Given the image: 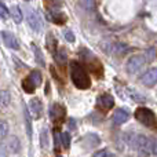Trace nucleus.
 <instances>
[{
  "instance_id": "obj_1",
  "label": "nucleus",
  "mask_w": 157,
  "mask_h": 157,
  "mask_svg": "<svg viewBox=\"0 0 157 157\" xmlns=\"http://www.w3.org/2000/svg\"><path fill=\"white\" fill-rule=\"evenodd\" d=\"M71 77L73 84L78 90H87L91 87V78H90L84 66L77 61L71 62Z\"/></svg>"
},
{
  "instance_id": "obj_2",
  "label": "nucleus",
  "mask_w": 157,
  "mask_h": 157,
  "mask_svg": "<svg viewBox=\"0 0 157 157\" xmlns=\"http://www.w3.org/2000/svg\"><path fill=\"white\" fill-rule=\"evenodd\" d=\"M132 146L145 155H157V144L145 135H136L132 141Z\"/></svg>"
},
{
  "instance_id": "obj_3",
  "label": "nucleus",
  "mask_w": 157,
  "mask_h": 157,
  "mask_svg": "<svg viewBox=\"0 0 157 157\" xmlns=\"http://www.w3.org/2000/svg\"><path fill=\"white\" fill-rule=\"evenodd\" d=\"M135 119L141 124H144L145 127L152 128V130H157V117H156L155 112L150 110V109L138 108L135 110Z\"/></svg>"
},
{
  "instance_id": "obj_4",
  "label": "nucleus",
  "mask_w": 157,
  "mask_h": 157,
  "mask_svg": "<svg viewBox=\"0 0 157 157\" xmlns=\"http://www.w3.org/2000/svg\"><path fill=\"white\" fill-rule=\"evenodd\" d=\"M145 62H146V59H145L144 55H132L127 62L128 73L134 75V73H136V72H139L142 68H144Z\"/></svg>"
},
{
  "instance_id": "obj_5",
  "label": "nucleus",
  "mask_w": 157,
  "mask_h": 157,
  "mask_svg": "<svg viewBox=\"0 0 157 157\" xmlns=\"http://www.w3.org/2000/svg\"><path fill=\"white\" fill-rule=\"evenodd\" d=\"M50 119L54 121V124L59 125L65 119V109L59 105V103H54L50 108Z\"/></svg>"
},
{
  "instance_id": "obj_6",
  "label": "nucleus",
  "mask_w": 157,
  "mask_h": 157,
  "mask_svg": "<svg viewBox=\"0 0 157 157\" xmlns=\"http://www.w3.org/2000/svg\"><path fill=\"white\" fill-rule=\"evenodd\" d=\"M28 24L35 32H39L43 28V22H41L40 15L32 8H28Z\"/></svg>"
},
{
  "instance_id": "obj_7",
  "label": "nucleus",
  "mask_w": 157,
  "mask_h": 157,
  "mask_svg": "<svg viewBox=\"0 0 157 157\" xmlns=\"http://www.w3.org/2000/svg\"><path fill=\"white\" fill-rule=\"evenodd\" d=\"M2 37L4 44L11 50H19V43H18V39L13 35L11 32H7V30H3L2 32Z\"/></svg>"
},
{
  "instance_id": "obj_8",
  "label": "nucleus",
  "mask_w": 157,
  "mask_h": 157,
  "mask_svg": "<svg viewBox=\"0 0 157 157\" xmlns=\"http://www.w3.org/2000/svg\"><path fill=\"white\" fill-rule=\"evenodd\" d=\"M114 106V99L112 95L103 94L98 98V108H101L102 110H110Z\"/></svg>"
},
{
  "instance_id": "obj_9",
  "label": "nucleus",
  "mask_w": 157,
  "mask_h": 157,
  "mask_svg": "<svg viewBox=\"0 0 157 157\" xmlns=\"http://www.w3.org/2000/svg\"><path fill=\"white\" fill-rule=\"evenodd\" d=\"M142 83L145 86H153L157 83V68H152L146 72V73L142 76Z\"/></svg>"
},
{
  "instance_id": "obj_10",
  "label": "nucleus",
  "mask_w": 157,
  "mask_h": 157,
  "mask_svg": "<svg viewBox=\"0 0 157 157\" xmlns=\"http://www.w3.org/2000/svg\"><path fill=\"white\" fill-rule=\"evenodd\" d=\"M29 110L32 113L33 119H39L41 116V102L37 98H33L29 102Z\"/></svg>"
},
{
  "instance_id": "obj_11",
  "label": "nucleus",
  "mask_w": 157,
  "mask_h": 157,
  "mask_svg": "<svg viewBox=\"0 0 157 157\" xmlns=\"http://www.w3.org/2000/svg\"><path fill=\"white\" fill-rule=\"evenodd\" d=\"M128 120V112H125L124 109H117L113 114V123L117 125L124 124Z\"/></svg>"
},
{
  "instance_id": "obj_12",
  "label": "nucleus",
  "mask_w": 157,
  "mask_h": 157,
  "mask_svg": "<svg viewBox=\"0 0 157 157\" xmlns=\"http://www.w3.org/2000/svg\"><path fill=\"white\" fill-rule=\"evenodd\" d=\"M108 51L113 52V54H116V55H123L128 51V46H125V44H123V43H112L110 46H109Z\"/></svg>"
},
{
  "instance_id": "obj_13",
  "label": "nucleus",
  "mask_w": 157,
  "mask_h": 157,
  "mask_svg": "<svg viewBox=\"0 0 157 157\" xmlns=\"http://www.w3.org/2000/svg\"><path fill=\"white\" fill-rule=\"evenodd\" d=\"M6 146H7L8 152H11V153H18L19 149H21V142H19V139L17 138V136H10Z\"/></svg>"
},
{
  "instance_id": "obj_14",
  "label": "nucleus",
  "mask_w": 157,
  "mask_h": 157,
  "mask_svg": "<svg viewBox=\"0 0 157 157\" xmlns=\"http://www.w3.org/2000/svg\"><path fill=\"white\" fill-rule=\"evenodd\" d=\"M54 57H55V61L58 62V65H61V66H65L66 65L68 55H66V51L63 48H58V51H55Z\"/></svg>"
},
{
  "instance_id": "obj_15",
  "label": "nucleus",
  "mask_w": 157,
  "mask_h": 157,
  "mask_svg": "<svg viewBox=\"0 0 157 157\" xmlns=\"http://www.w3.org/2000/svg\"><path fill=\"white\" fill-rule=\"evenodd\" d=\"M10 14H11V17H13V19H14V22H15V24L22 22L24 14H22L21 8H19L18 6H13V7H11V10H10Z\"/></svg>"
},
{
  "instance_id": "obj_16",
  "label": "nucleus",
  "mask_w": 157,
  "mask_h": 157,
  "mask_svg": "<svg viewBox=\"0 0 157 157\" xmlns=\"http://www.w3.org/2000/svg\"><path fill=\"white\" fill-rule=\"evenodd\" d=\"M10 101H11L10 92L6 91V90H2V91H0V109L7 108V106L10 105Z\"/></svg>"
},
{
  "instance_id": "obj_17",
  "label": "nucleus",
  "mask_w": 157,
  "mask_h": 157,
  "mask_svg": "<svg viewBox=\"0 0 157 157\" xmlns=\"http://www.w3.org/2000/svg\"><path fill=\"white\" fill-rule=\"evenodd\" d=\"M48 19L55 22V24H63V22H65V17L59 13H54V11L48 13Z\"/></svg>"
},
{
  "instance_id": "obj_18",
  "label": "nucleus",
  "mask_w": 157,
  "mask_h": 157,
  "mask_svg": "<svg viewBox=\"0 0 157 157\" xmlns=\"http://www.w3.org/2000/svg\"><path fill=\"white\" fill-rule=\"evenodd\" d=\"M8 131H10V125L6 120H0V139L7 138Z\"/></svg>"
},
{
  "instance_id": "obj_19",
  "label": "nucleus",
  "mask_w": 157,
  "mask_h": 157,
  "mask_svg": "<svg viewBox=\"0 0 157 157\" xmlns=\"http://www.w3.org/2000/svg\"><path fill=\"white\" fill-rule=\"evenodd\" d=\"M22 87H24V90H25L26 92H29V94H32V92L36 90V86L33 84V81L30 80L29 77L24 80V83H22Z\"/></svg>"
},
{
  "instance_id": "obj_20",
  "label": "nucleus",
  "mask_w": 157,
  "mask_h": 157,
  "mask_svg": "<svg viewBox=\"0 0 157 157\" xmlns=\"http://www.w3.org/2000/svg\"><path fill=\"white\" fill-rule=\"evenodd\" d=\"M145 59L146 61H155L157 58V50L155 48V47H150V48L146 50V52H145Z\"/></svg>"
},
{
  "instance_id": "obj_21",
  "label": "nucleus",
  "mask_w": 157,
  "mask_h": 157,
  "mask_svg": "<svg viewBox=\"0 0 157 157\" xmlns=\"http://www.w3.org/2000/svg\"><path fill=\"white\" fill-rule=\"evenodd\" d=\"M29 78L33 81V84H35V86L37 87L39 84L41 83V73H40V72H39V71H33L32 73H30Z\"/></svg>"
},
{
  "instance_id": "obj_22",
  "label": "nucleus",
  "mask_w": 157,
  "mask_h": 157,
  "mask_svg": "<svg viewBox=\"0 0 157 157\" xmlns=\"http://www.w3.org/2000/svg\"><path fill=\"white\" fill-rule=\"evenodd\" d=\"M61 144H62V146L65 149H69V146H71V135L68 132L61 134Z\"/></svg>"
},
{
  "instance_id": "obj_23",
  "label": "nucleus",
  "mask_w": 157,
  "mask_h": 157,
  "mask_svg": "<svg viewBox=\"0 0 157 157\" xmlns=\"http://www.w3.org/2000/svg\"><path fill=\"white\" fill-rule=\"evenodd\" d=\"M81 7H83L86 11H94L95 0H83V2H81Z\"/></svg>"
},
{
  "instance_id": "obj_24",
  "label": "nucleus",
  "mask_w": 157,
  "mask_h": 157,
  "mask_svg": "<svg viewBox=\"0 0 157 157\" xmlns=\"http://www.w3.org/2000/svg\"><path fill=\"white\" fill-rule=\"evenodd\" d=\"M47 46H48V48H50V51H52L55 54V47H57V41H55V39H54V36H51V35H48L47 36Z\"/></svg>"
},
{
  "instance_id": "obj_25",
  "label": "nucleus",
  "mask_w": 157,
  "mask_h": 157,
  "mask_svg": "<svg viewBox=\"0 0 157 157\" xmlns=\"http://www.w3.org/2000/svg\"><path fill=\"white\" fill-rule=\"evenodd\" d=\"M8 15H10V11H8L7 6H4V3L0 2V17L3 19H6V18H8Z\"/></svg>"
},
{
  "instance_id": "obj_26",
  "label": "nucleus",
  "mask_w": 157,
  "mask_h": 157,
  "mask_svg": "<svg viewBox=\"0 0 157 157\" xmlns=\"http://www.w3.org/2000/svg\"><path fill=\"white\" fill-rule=\"evenodd\" d=\"M92 157H114L113 155H112L109 150H106V149H102V150H98L97 153H95Z\"/></svg>"
},
{
  "instance_id": "obj_27",
  "label": "nucleus",
  "mask_w": 157,
  "mask_h": 157,
  "mask_svg": "<svg viewBox=\"0 0 157 157\" xmlns=\"http://www.w3.org/2000/svg\"><path fill=\"white\" fill-rule=\"evenodd\" d=\"M33 50H35V54H36V58H37V62L40 63V65H44V61H43V55H41V52H39V50L36 48L35 46H33Z\"/></svg>"
},
{
  "instance_id": "obj_28",
  "label": "nucleus",
  "mask_w": 157,
  "mask_h": 157,
  "mask_svg": "<svg viewBox=\"0 0 157 157\" xmlns=\"http://www.w3.org/2000/svg\"><path fill=\"white\" fill-rule=\"evenodd\" d=\"M65 37H66V40L71 41V43H73V41H75V35L71 32V30H66V32H65Z\"/></svg>"
},
{
  "instance_id": "obj_29",
  "label": "nucleus",
  "mask_w": 157,
  "mask_h": 157,
  "mask_svg": "<svg viewBox=\"0 0 157 157\" xmlns=\"http://www.w3.org/2000/svg\"><path fill=\"white\" fill-rule=\"evenodd\" d=\"M41 145H43V147H47V131L46 130L41 132Z\"/></svg>"
},
{
  "instance_id": "obj_30",
  "label": "nucleus",
  "mask_w": 157,
  "mask_h": 157,
  "mask_svg": "<svg viewBox=\"0 0 157 157\" xmlns=\"http://www.w3.org/2000/svg\"><path fill=\"white\" fill-rule=\"evenodd\" d=\"M6 156H7V146L0 144V157H6Z\"/></svg>"
},
{
  "instance_id": "obj_31",
  "label": "nucleus",
  "mask_w": 157,
  "mask_h": 157,
  "mask_svg": "<svg viewBox=\"0 0 157 157\" xmlns=\"http://www.w3.org/2000/svg\"><path fill=\"white\" fill-rule=\"evenodd\" d=\"M58 157H61V156H58Z\"/></svg>"
}]
</instances>
